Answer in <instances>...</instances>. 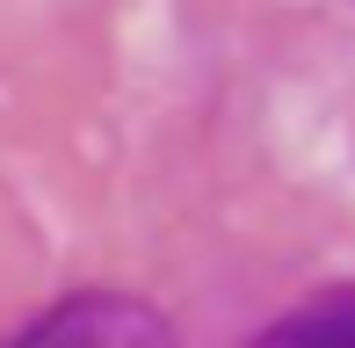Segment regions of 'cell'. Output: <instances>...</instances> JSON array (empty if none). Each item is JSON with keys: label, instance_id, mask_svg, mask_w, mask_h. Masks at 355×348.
<instances>
[{"label": "cell", "instance_id": "6da1fadb", "mask_svg": "<svg viewBox=\"0 0 355 348\" xmlns=\"http://www.w3.org/2000/svg\"><path fill=\"white\" fill-rule=\"evenodd\" d=\"M8 348H182L174 327L131 290H66Z\"/></svg>", "mask_w": 355, "mask_h": 348}, {"label": "cell", "instance_id": "7a4b0ae2", "mask_svg": "<svg viewBox=\"0 0 355 348\" xmlns=\"http://www.w3.org/2000/svg\"><path fill=\"white\" fill-rule=\"evenodd\" d=\"M247 348H355V290H319L312 305L268 320Z\"/></svg>", "mask_w": 355, "mask_h": 348}]
</instances>
